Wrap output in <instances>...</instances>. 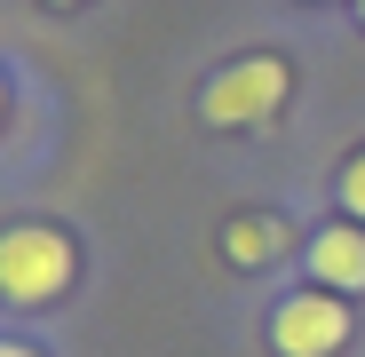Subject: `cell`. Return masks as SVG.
I'll return each instance as SVG.
<instances>
[{
    "instance_id": "obj_2",
    "label": "cell",
    "mask_w": 365,
    "mask_h": 357,
    "mask_svg": "<svg viewBox=\"0 0 365 357\" xmlns=\"http://www.w3.org/2000/svg\"><path fill=\"white\" fill-rule=\"evenodd\" d=\"M294 72L278 64V56H247V64H230L207 80V119L215 128H262V119H278Z\"/></svg>"
},
{
    "instance_id": "obj_7",
    "label": "cell",
    "mask_w": 365,
    "mask_h": 357,
    "mask_svg": "<svg viewBox=\"0 0 365 357\" xmlns=\"http://www.w3.org/2000/svg\"><path fill=\"white\" fill-rule=\"evenodd\" d=\"M0 357H40V349H24V341H0Z\"/></svg>"
},
{
    "instance_id": "obj_4",
    "label": "cell",
    "mask_w": 365,
    "mask_h": 357,
    "mask_svg": "<svg viewBox=\"0 0 365 357\" xmlns=\"http://www.w3.org/2000/svg\"><path fill=\"white\" fill-rule=\"evenodd\" d=\"M310 278L326 294H357L365 286V222H326L310 230Z\"/></svg>"
},
{
    "instance_id": "obj_9",
    "label": "cell",
    "mask_w": 365,
    "mask_h": 357,
    "mask_svg": "<svg viewBox=\"0 0 365 357\" xmlns=\"http://www.w3.org/2000/svg\"><path fill=\"white\" fill-rule=\"evenodd\" d=\"M357 16H365V0H357Z\"/></svg>"
},
{
    "instance_id": "obj_1",
    "label": "cell",
    "mask_w": 365,
    "mask_h": 357,
    "mask_svg": "<svg viewBox=\"0 0 365 357\" xmlns=\"http://www.w3.org/2000/svg\"><path fill=\"white\" fill-rule=\"evenodd\" d=\"M80 254H72V238L64 230H48V222H24V230H0V302H56V294L72 286Z\"/></svg>"
},
{
    "instance_id": "obj_3",
    "label": "cell",
    "mask_w": 365,
    "mask_h": 357,
    "mask_svg": "<svg viewBox=\"0 0 365 357\" xmlns=\"http://www.w3.org/2000/svg\"><path fill=\"white\" fill-rule=\"evenodd\" d=\"M341 341H349V310H341V294H326V286L286 294L278 318H270V349L278 357H334Z\"/></svg>"
},
{
    "instance_id": "obj_8",
    "label": "cell",
    "mask_w": 365,
    "mask_h": 357,
    "mask_svg": "<svg viewBox=\"0 0 365 357\" xmlns=\"http://www.w3.org/2000/svg\"><path fill=\"white\" fill-rule=\"evenodd\" d=\"M56 9H72V0H56Z\"/></svg>"
},
{
    "instance_id": "obj_5",
    "label": "cell",
    "mask_w": 365,
    "mask_h": 357,
    "mask_svg": "<svg viewBox=\"0 0 365 357\" xmlns=\"http://www.w3.org/2000/svg\"><path fill=\"white\" fill-rule=\"evenodd\" d=\"M286 247H294V230H286L278 214H230V222H222V254H230L238 270H270Z\"/></svg>"
},
{
    "instance_id": "obj_6",
    "label": "cell",
    "mask_w": 365,
    "mask_h": 357,
    "mask_svg": "<svg viewBox=\"0 0 365 357\" xmlns=\"http://www.w3.org/2000/svg\"><path fill=\"white\" fill-rule=\"evenodd\" d=\"M341 207H349V222H365V151L341 167Z\"/></svg>"
}]
</instances>
